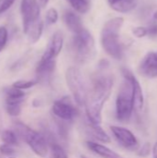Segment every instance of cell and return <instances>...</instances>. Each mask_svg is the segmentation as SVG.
<instances>
[{
  "instance_id": "31",
  "label": "cell",
  "mask_w": 157,
  "mask_h": 158,
  "mask_svg": "<svg viewBox=\"0 0 157 158\" xmlns=\"http://www.w3.org/2000/svg\"><path fill=\"white\" fill-rule=\"evenodd\" d=\"M147 31L149 36L151 37H155L157 36V22H154L152 23L148 28H147Z\"/></svg>"
},
{
  "instance_id": "19",
  "label": "cell",
  "mask_w": 157,
  "mask_h": 158,
  "mask_svg": "<svg viewBox=\"0 0 157 158\" xmlns=\"http://www.w3.org/2000/svg\"><path fill=\"white\" fill-rule=\"evenodd\" d=\"M137 6V0H119L116 4L112 5L111 7L119 12V13H127L132 11Z\"/></svg>"
},
{
  "instance_id": "9",
  "label": "cell",
  "mask_w": 157,
  "mask_h": 158,
  "mask_svg": "<svg viewBox=\"0 0 157 158\" xmlns=\"http://www.w3.org/2000/svg\"><path fill=\"white\" fill-rule=\"evenodd\" d=\"M122 74L125 80L130 81L132 86V102H133V108L136 112H141L143 108L144 105V97L142 86L133 73L128 69H122Z\"/></svg>"
},
{
  "instance_id": "3",
  "label": "cell",
  "mask_w": 157,
  "mask_h": 158,
  "mask_svg": "<svg viewBox=\"0 0 157 158\" xmlns=\"http://www.w3.org/2000/svg\"><path fill=\"white\" fill-rule=\"evenodd\" d=\"M14 131L19 139L25 142L32 152L40 157H45L48 154V146L45 138L20 121L14 122Z\"/></svg>"
},
{
  "instance_id": "8",
  "label": "cell",
  "mask_w": 157,
  "mask_h": 158,
  "mask_svg": "<svg viewBox=\"0 0 157 158\" xmlns=\"http://www.w3.org/2000/svg\"><path fill=\"white\" fill-rule=\"evenodd\" d=\"M110 130L115 138L124 148L130 151H137L139 149V142L130 130L118 126H111Z\"/></svg>"
},
{
  "instance_id": "21",
  "label": "cell",
  "mask_w": 157,
  "mask_h": 158,
  "mask_svg": "<svg viewBox=\"0 0 157 158\" xmlns=\"http://www.w3.org/2000/svg\"><path fill=\"white\" fill-rule=\"evenodd\" d=\"M70 6L79 13L85 14L90 9V4L88 0H67Z\"/></svg>"
},
{
  "instance_id": "4",
  "label": "cell",
  "mask_w": 157,
  "mask_h": 158,
  "mask_svg": "<svg viewBox=\"0 0 157 158\" xmlns=\"http://www.w3.org/2000/svg\"><path fill=\"white\" fill-rule=\"evenodd\" d=\"M72 48L75 58L79 63H86L92 60L95 56V44L92 33L84 29L81 32L74 34Z\"/></svg>"
},
{
  "instance_id": "28",
  "label": "cell",
  "mask_w": 157,
  "mask_h": 158,
  "mask_svg": "<svg viewBox=\"0 0 157 158\" xmlns=\"http://www.w3.org/2000/svg\"><path fill=\"white\" fill-rule=\"evenodd\" d=\"M132 33L137 38H143V37H144V36H146L148 34V31H147V28L139 26V27H135L132 30Z\"/></svg>"
},
{
  "instance_id": "14",
  "label": "cell",
  "mask_w": 157,
  "mask_h": 158,
  "mask_svg": "<svg viewBox=\"0 0 157 158\" xmlns=\"http://www.w3.org/2000/svg\"><path fill=\"white\" fill-rule=\"evenodd\" d=\"M88 148L93 151L94 154H96L97 156H101L103 158H123L120 155H118V153H116L115 151L111 150L110 148L106 147L105 145L94 143V142H91L88 141L86 143Z\"/></svg>"
},
{
  "instance_id": "12",
  "label": "cell",
  "mask_w": 157,
  "mask_h": 158,
  "mask_svg": "<svg viewBox=\"0 0 157 158\" xmlns=\"http://www.w3.org/2000/svg\"><path fill=\"white\" fill-rule=\"evenodd\" d=\"M139 72L146 78L157 77V52L148 53L141 61Z\"/></svg>"
},
{
  "instance_id": "17",
  "label": "cell",
  "mask_w": 157,
  "mask_h": 158,
  "mask_svg": "<svg viewBox=\"0 0 157 158\" xmlns=\"http://www.w3.org/2000/svg\"><path fill=\"white\" fill-rule=\"evenodd\" d=\"M87 129L90 132V134L97 141H100L105 143H108L111 142L110 137L106 134V132L100 127V125H95L90 122V124L87 126Z\"/></svg>"
},
{
  "instance_id": "33",
  "label": "cell",
  "mask_w": 157,
  "mask_h": 158,
  "mask_svg": "<svg viewBox=\"0 0 157 158\" xmlns=\"http://www.w3.org/2000/svg\"><path fill=\"white\" fill-rule=\"evenodd\" d=\"M119 0H108V3L110 4V6H112V5H114V4H116L117 2H118Z\"/></svg>"
},
{
  "instance_id": "23",
  "label": "cell",
  "mask_w": 157,
  "mask_h": 158,
  "mask_svg": "<svg viewBox=\"0 0 157 158\" xmlns=\"http://www.w3.org/2000/svg\"><path fill=\"white\" fill-rule=\"evenodd\" d=\"M38 81H24V80H20V81H15L12 86L15 88H18L19 90H27L30 89L31 87H33Z\"/></svg>"
},
{
  "instance_id": "13",
  "label": "cell",
  "mask_w": 157,
  "mask_h": 158,
  "mask_svg": "<svg viewBox=\"0 0 157 158\" xmlns=\"http://www.w3.org/2000/svg\"><path fill=\"white\" fill-rule=\"evenodd\" d=\"M63 20L67 28L74 34L81 32L85 28L83 27L81 17L71 10H68L63 15Z\"/></svg>"
},
{
  "instance_id": "27",
  "label": "cell",
  "mask_w": 157,
  "mask_h": 158,
  "mask_svg": "<svg viewBox=\"0 0 157 158\" xmlns=\"http://www.w3.org/2000/svg\"><path fill=\"white\" fill-rule=\"evenodd\" d=\"M0 153H1L2 155L6 156L12 157V156L16 154V151H15V149L13 148V146L3 143L2 145H0Z\"/></svg>"
},
{
  "instance_id": "25",
  "label": "cell",
  "mask_w": 157,
  "mask_h": 158,
  "mask_svg": "<svg viewBox=\"0 0 157 158\" xmlns=\"http://www.w3.org/2000/svg\"><path fill=\"white\" fill-rule=\"evenodd\" d=\"M45 19L48 24H55L58 19V12L56 8L51 7L47 10L45 15Z\"/></svg>"
},
{
  "instance_id": "38",
  "label": "cell",
  "mask_w": 157,
  "mask_h": 158,
  "mask_svg": "<svg viewBox=\"0 0 157 158\" xmlns=\"http://www.w3.org/2000/svg\"><path fill=\"white\" fill-rule=\"evenodd\" d=\"M9 158H14V157H9Z\"/></svg>"
},
{
  "instance_id": "26",
  "label": "cell",
  "mask_w": 157,
  "mask_h": 158,
  "mask_svg": "<svg viewBox=\"0 0 157 158\" xmlns=\"http://www.w3.org/2000/svg\"><path fill=\"white\" fill-rule=\"evenodd\" d=\"M8 38V32L6 27L0 26V53L5 48Z\"/></svg>"
},
{
  "instance_id": "36",
  "label": "cell",
  "mask_w": 157,
  "mask_h": 158,
  "mask_svg": "<svg viewBox=\"0 0 157 158\" xmlns=\"http://www.w3.org/2000/svg\"><path fill=\"white\" fill-rule=\"evenodd\" d=\"M81 158H88V157H86L85 156H81Z\"/></svg>"
},
{
  "instance_id": "6",
  "label": "cell",
  "mask_w": 157,
  "mask_h": 158,
  "mask_svg": "<svg viewBox=\"0 0 157 158\" xmlns=\"http://www.w3.org/2000/svg\"><path fill=\"white\" fill-rule=\"evenodd\" d=\"M132 102V86L130 81L125 80L121 84L116 100V112L117 118L121 122L130 120L133 111Z\"/></svg>"
},
{
  "instance_id": "18",
  "label": "cell",
  "mask_w": 157,
  "mask_h": 158,
  "mask_svg": "<svg viewBox=\"0 0 157 158\" xmlns=\"http://www.w3.org/2000/svg\"><path fill=\"white\" fill-rule=\"evenodd\" d=\"M23 99H6V110L9 116L17 117L21 113Z\"/></svg>"
},
{
  "instance_id": "30",
  "label": "cell",
  "mask_w": 157,
  "mask_h": 158,
  "mask_svg": "<svg viewBox=\"0 0 157 158\" xmlns=\"http://www.w3.org/2000/svg\"><path fill=\"white\" fill-rule=\"evenodd\" d=\"M16 0H0V14L6 12L15 3Z\"/></svg>"
},
{
  "instance_id": "2",
  "label": "cell",
  "mask_w": 157,
  "mask_h": 158,
  "mask_svg": "<svg viewBox=\"0 0 157 158\" xmlns=\"http://www.w3.org/2000/svg\"><path fill=\"white\" fill-rule=\"evenodd\" d=\"M124 24L122 17H115L107 20L101 31V45L105 53L116 60H121L124 56L119 41V31Z\"/></svg>"
},
{
  "instance_id": "11",
  "label": "cell",
  "mask_w": 157,
  "mask_h": 158,
  "mask_svg": "<svg viewBox=\"0 0 157 158\" xmlns=\"http://www.w3.org/2000/svg\"><path fill=\"white\" fill-rule=\"evenodd\" d=\"M63 44H64V37L62 32L56 31L52 35L41 60L48 61V60L55 59V57H56L60 54L63 47Z\"/></svg>"
},
{
  "instance_id": "29",
  "label": "cell",
  "mask_w": 157,
  "mask_h": 158,
  "mask_svg": "<svg viewBox=\"0 0 157 158\" xmlns=\"http://www.w3.org/2000/svg\"><path fill=\"white\" fill-rule=\"evenodd\" d=\"M151 153V144L149 143H146L142 146L140 151L138 152V156L142 157H147Z\"/></svg>"
},
{
  "instance_id": "1",
  "label": "cell",
  "mask_w": 157,
  "mask_h": 158,
  "mask_svg": "<svg viewBox=\"0 0 157 158\" xmlns=\"http://www.w3.org/2000/svg\"><path fill=\"white\" fill-rule=\"evenodd\" d=\"M113 84L114 78L110 74H98L93 78L84 106L89 122L95 125L102 123V110L110 96Z\"/></svg>"
},
{
  "instance_id": "16",
  "label": "cell",
  "mask_w": 157,
  "mask_h": 158,
  "mask_svg": "<svg viewBox=\"0 0 157 158\" xmlns=\"http://www.w3.org/2000/svg\"><path fill=\"white\" fill-rule=\"evenodd\" d=\"M55 68H56L55 59L48 60V61L40 60L36 68V73L40 79H44L53 73V71L55 70Z\"/></svg>"
},
{
  "instance_id": "7",
  "label": "cell",
  "mask_w": 157,
  "mask_h": 158,
  "mask_svg": "<svg viewBox=\"0 0 157 158\" xmlns=\"http://www.w3.org/2000/svg\"><path fill=\"white\" fill-rule=\"evenodd\" d=\"M40 6L37 0H21L20 13L22 16L23 31L40 19Z\"/></svg>"
},
{
  "instance_id": "37",
  "label": "cell",
  "mask_w": 157,
  "mask_h": 158,
  "mask_svg": "<svg viewBox=\"0 0 157 158\" xmlns=\"http://www.w3.org/2000/svg\"><path fill=\"white\" fill-rule=\"evenodd\" d=\"M155 158H157V156H155Z\"/></svg>"
},
{
  "instance_id": "34",
  "label": "cell",
  "mask_w": 157,
  "mask_h": 158,
  "mask_svg": "<svg viewBox=\"0 0 157 158\" xmlns=\"http://www.w3.org/2000/svg\"><path fill=\"white\" fill-rule=\"evenodd\" d=\"M2 116H1V112H0V135H1V132H2Z\"/></svg>"
},
{
  "instance_id": "20",
  "label": "cell",
  "mask_w": 157,
  "mask_h": 158,
  "mask_svg": "<svg viewBox=\"0 0 157 158\" xmlns=\"http://www.w3.org/2000/svg\"><path fill=\"white\" fill-rule=\"evenodd\" d=\"M0 138L3 143L5 144L11 145L13 147L19 145V137L16 134V132L11 130H4L1 132Z\"/></svg>"
},
{
  "instance_id": "5",
  "label": "cell",
  "mask_w": 157,
  "mask_h": 158,
  "mask_svg": "<svg viewBox=\"0 0 157 158\" xmlns=\"http://www.w3.org/2000/svg\"><path fill=\"white\" fill-rule=\"evenodd\" d=\"M66 82L77 105L84 106L89 91L81 70L75 67L68 68L66 71Z\"/></svg>"
},
{
  "instance_id": "22",
  "label": "cell",
  "mask_w": 157,
  "mask_h": 158,
  "mask_svg": "<svg viewBox=\"0 0 157 158\" xmlns=\"http://www.w3.org/2000/svg\"><path fill=\"white\" fill-rule=\"evenodd\" d=\"M6 99H23L25 96V93L22 90L15 88L13 86L6 87L5 89Z\"/></svg>"
},
{
  "instance_id": "32",
  "label": "cell",
  "mask_w": 157,
  "mask_h": 158,
  "mask_svg": "<svg viewBox=\"0 0 157 158\" xmlns=\"http://www.w3.org/2000/svg\"><path fill=\"white\" fill-rule=\"evenodd\" d=\"M38 2H39L40 6H41L42 7H44V6H46V5L48 4L49 0H38Z\"/></svg>"
},
{
  "instance_id": "15",
  "label": "cell",
  "mask_w": 157,
  "mask_h": 158,
  "mask_svg": "<svg viewBox=\"0 0 157 158\" xmlns=\"http://www.w3.org/2000/svg\"><path fill=\"white\" fill-rule=\"evenodd\" d=\"M43 23L41 19H39L34 23H32L24 31V33L27 35L28 40L31 44H35L40 40L43 33Z\"/></svg>"
},
{
  "instance_id": "35",
  "label": "cell",
  "mask_w": 157,
  "mask_h": 158,
  "mask_svg": "<svg viewBox=\"0 0 157 158\" xmlns=\"http://www.w3.org/2000/svg\"><path fill=\"white\" fill-rule=\"evenodd\" d=\"M155 19H157V11L155 12Z\"/></svg>"
},
{
  "instance_id": "10",
  "label": "cell",
  "mask_w": 157,
  "mask_h": 158,
  "mask_svg": "<svg viewBox=\"0 0 157 158\" xmlns=\"http://www.w3.org/2000/svg\"><path fill=\"white\" fill-rule=\"evenodd\" d=\"M52 111L56 117L65 121H71L77 115V110L68 98L56 101L52 106Z\"/></svg>"
},
{
  "instance_id": "24",
  "label": "cell",
  "mask_w": 157,
  "mask_h": 158,
  "mask_svg": "<svg viewBox=\"0 0 157 158\" xmlns=\"http://www.w3.org/2000/svg\"><path fill=\"white\" fill-rule=\"evenodd\" d=\"M50 148H51V152L54 158H68V155L66 154V152L60 145L56 143H51Z\"/></svg>"
}]
</instances>
